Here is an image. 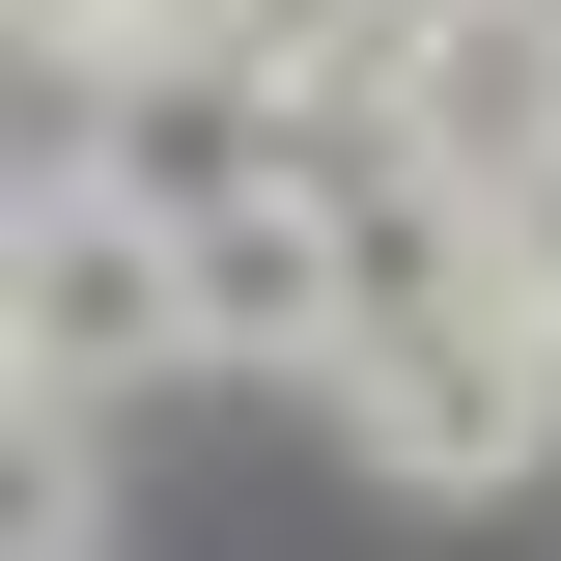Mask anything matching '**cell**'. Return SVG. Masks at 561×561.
<instances>
[{
    "instance_id": "1",
    "label": "cell",
    "mask_w": 561,
    "mask_h": 561,
    "mask_svg": "<svg viewBox=\"0 0 561 561\" xmlns=\"http://www.w3.org/2000/svg\"><path fill=\"white\" fill-rule=\"evenodd\" d=\"M309 393H337V449H365V478L505 505V478L561 449V309H534V280H421V309H365Z\"/></svg>"
},
{
    "instance_id": "2",
    "label": "cell",
    "mask_w": 561,
    "mask_h": 561,
    "mask_svg": "<svg viewBox=\"0 0 561 561\" xmlns=\"http://www.w3.org/2000/svg\"><path fill=\"white\" fill-rule=\"evenodd\" d=\"M0 337H28V393H140V365H197V225L113 197V169H57L28 253H0Z\"/></svg>"
},
{
    "instance_id": "3",
    "label": "cell",
    "mask_w": 561,
    "mask_h": 561,
    "mask_svg": "<svg viewBox=\"0 0 561 561\" xmlns=\"http://www.w3.org/2000/svg\"><path fill=\"white\" fill-rule=\"evenodd\" d=\"M0 561H84V393H28V449H0Z\"/></svg>"
},
{
    "instance_id": "4",
    "label": "cell",
    "mask_w": 561,
    "mask_h": 561,
    "mask_svg": "<svg viewBox=\"0 0 561 561\" xmlns=\"http://www.w3.org/2000/svg\"><path fill=\"white\" fill-rule=\"evenodd\" d=\"M57 28H113V57H253L280 0H57Z\"/></svg>"
},
{
    "instance_id": "5",
    "label": "cell",
    "mask_w": 561,
    "mask_h": 561,
    "mask_svg": "<svg viewBox=\"0 0 561 561\" xmlns=\"http://www.w3.org/2000/svg\"><path fill=\"white\" fill-rule=\"evenodd\" d=\"M505 280H534V309H561V169H534V197H505Z\"/></svg>"
}]
</instances>
